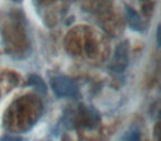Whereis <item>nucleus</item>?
<instances>
[{
    "label": "nucleus",
    "mask_w": 161,
    "mask_h": 141,
    "mask_svg": "<svg viewBox=\"0 0 161 141\" xmlns=\"http://www.w3.org/2000/svg\"><path fill=\"white\" fill-rule=\"evenodd\" d=\"M28 85L33 86L41 94H45L47 93V86H45L43 79L40 76H38V75H34V74L30 75L29 79H28Z\"/></svg>",
    "instance_id": "4"
},
{
    "label": "nucleus",
    "mask_w": 161,
    "mask_h": 141,
    "mask_svg": "<svg viewBox=\"0 0 161 141\" xmlns=\"http://www.w3.org/2000/svg\"><path fill=\"white\" fill-rule=\"evenodd\" d=\"M128 64V42H124L116 49L109 67L114 72H123Z\"/></svg>",
    "instance_id": "3"
},
{
    "label": "nucleus",
    "mask_w": 161,
    "mask_h": 141,
    "mask_svg": "<svg viewBox=\"0 0 161 141\" xmlns=\"http://www.w3.org/2000/svg\"><path fill=\"white\" fill-rule=\"evenodd\" d=\"M52 88L58 97H75L78 94V86L73 79L65 76L54 77Z\"/></svg>",
    "instance_id": "2"
},
{
    "label": "nucleus",
    "mask_w": 161,
    "mask_h": 141,
    "mask_svg": "<svg viewBox=\"0 0 161 141\" xmlns=\"http://www.w3.org/2000/svg\"><path fill=\"white\" fill-rule=\"evenodd\" d=\"M72 127L94 128L99 122V115L92 107H80L72 119Z\"/></svg>",
    "instance_id": "1"
},
{
    "label": "nucleus",
    "mask_w": 161,
    "mask_h": 141,
    "mask_svg": "<svg viewBox=\"0 0 161 141\" xmlns=\"http://www.w3.org/2000/svg\"><path fill=\"white\" fill-rule=\"evenodd\" d=\"M126 10H127V17H128V21H129L130 25L136 30H141V20L138 14H137V12L134 11V10L129 7L126 8Z\"/></svg>",
    "instance_id": "5"
},
{
    "label": "nucleus",
    "mask_w": 161,
    "mask_h": 141,
    "mask_svg": "<svg viewBox=\"0 0 161 141\" xmlns=\"http://www.w3.org/2000/svg\"><path fill=\"white\" fill-rule=\"evenodd\" d=\"M0 141H21L17 137H11V136H5L3 138H0Z\"/></svg>",
    "instance_id": "6"
}]
</instances>
